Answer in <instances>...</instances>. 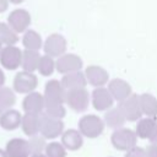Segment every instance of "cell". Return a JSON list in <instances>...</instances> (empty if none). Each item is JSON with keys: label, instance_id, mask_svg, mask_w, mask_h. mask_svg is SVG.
Returning a JSON list of instances; mask_svg holds the SVG:
<instances>
[{"label": "cell", "instance_id": "2", "mask_svg": "<svg viewBox=\"0 0 157 157\" xmlns=\"http://www.w3.org/2000/svg\"><path fill=\"white\" fill-rule=\"evenodd\" d=\"M110 142L115 150L126 152L136 146L137 136L134 130L128 128H120L113 131L110 136Z\"/></svg>", "mask_w": 157, "mask_h": 157}, {"label": "cell", "instance_id": "5", "mask_svg": "<svg viewBox=\"0 0 157 157\" xmlns=\"http://www.w3.org/2000/svg\"><path fill=\"white\" fill-rule=\"evenodd\" d=\"M65 103L70 109L77 113H82L87 110L90 105V93L86 88H75L66 91Z\"/></svg>", "mask_w": 157, "mask_h": 157}, {"label": "cell", "instance_id": "20", "mask_svg": "<svg viewBox=\"0 0 157 157\" xmlns=\"http://www.w3.org/2000/svg\"><path fill=\"white\" fill-rule=\"evenodd\" d=\"M63 87L69 91V90H75V88H85L87 85V80L83 72L81 71H75L70 72L66 75H63L60 80Z\"/></svg>", "mask_w": 157, "mask_h": 157}, {"label": "cell", "instance_id": "37", "mask_svg": "<svg viewBox=\"0 0 157 157\" xmlns=\"http://www.w3.org/2000/svg\"><path fill=\"white\" fill-rule=\"evenodd\" d=\"M25 0H9V2L13 4V5H18V4H22Z\"/></svg>", "mask_w": 157, "mask_h": 157}, {"label": "cell", "instance_id": "16", "mask_svg": "<svg viewBox=\"0 0 157 157\" xmlns=\"http://www.w3.org/2000/svg\"><path fill=\"white\" fill-rule=\"evenodd\" d=\"M7 157H29L31 151L28 146V141L21 137L11 139L5 147Z\"/></svg>", "mask_w": 157, "mask_h": 157}, {"label": "cell", "instance_id": "18", "mask_svg": "<svg viewBox=\"0 0 157 157\" xmlns=\"http://www.w3.org/2000/svg\"><path fill=\"white\" fill-rule=\"evenodd\" d=\"M22 114L16 109H7L0 115V126L4 130L12 131L21 126Z\"/></svg>", "mask_w": 157, "mask_h": 157}, {"label": "cell", "instance_id": "41", "mask_svg": "<svg viewBox=\"0 0 157 157\" xmlns=\"http://www.w3.org/2000/svg\"><path fill=\"white\" fill-rule=\"evenodd\" d=\"M1 49H2V44L0 43V52H1Z\"/></svg>", "mask_w": 157, "mask_h": 157}, {"label": "cell", "instance_id": "28", "mask_svg": "<svg viewBox=\"0 0 157 157\" xmlns=\"http://www.w3.org/2000/svg\"><path fill=\"white\" fill-rule=\"evenodd\" d=\"M39 74L42 76H50L54 70H55V61L52 56L49 55H42L39 59V64H38V69Z\"/></svg>", "mask_w": 157, "mask_h": 157}, {"label": "cell", "instance_id": "22", "mask_svg": "<svg viewBox=\"0 0 157 157\" xmlns=\"http://www.w3.org/2000/svg\"><path fill=\"white\" fill-rule=\"evenodd\" d=\"M140 99V107L142 115H146L147 118H155L157 117V98L151 93H142L139 96Z\"/></svg>", "mask_w": 157, "mask_h": 157}, {"label": "cell", "instance_id": "40", "mask_svg": "<svg viewBox=\"0 0 157 157\" xmlns=\"http://www.w3.org/2000/svg\"><path fill=\"white\" fill-rule=\"evenodd\" d=\"M1 113H4V109H2L1 105H0V115H1Z\"/></svg>", "mask_w": 157, "mask_h": 157}, {"label": "cell", "instance_id": "17", "mask_svg": "<svg viewBox=\"0 0 157 157\" xmlns=\"http://www.w3.org/2000/svg\"><path fill=\"white\" fill-rule=\"evenodd\" d=\"M60 142L66 151H77L83 145V136L76 129H67L63 132Z\"/></svg>", "mask_w": 157, "mask_h": 157}, {"label": "cell", "instance_id": "29", "mask_svg": "<svg viewBox=\"0 0 157 157\" xmlns=\"http://www.w3.org/2000/svg\"><path fill=\"white\" fill-rule=\"evenodd\" d=\"M44 114H47L50 118L54 119H63L66 114V109L64 104H58V103H45L44 105Z\"/></svg>", "mask_w": 157, "mask_h": 157}, {"label": "cell", "instance_id": "14", "mask_svg": "<svg viewBox=\"0 0 157 157\" xmlns=\"http://www.w3.org/2000/svg\"><path fill=\"white\" fill-rule=\"evenodd\" d=\"M108 91L110 92L114 101H118L119 103L125 101L128 97L132 94V90L130 83H128L123 78H113L108 83Z\"/></svg>", "mask_w": 157, "mask_h": 157}, {"label": "cell", "instance_id": "39", "mask_svg": "<svg viewBox=\"0 0 157 157\" xmlns=\"http://www.w3.org/2000/svg\"><path fill=\"white\" fill-rule=\"evenodd\" d=\"M29 157H47L44 153H34V155H31Z\"/></svg>", "mask_w": 157, "mask_h": 157}, {"label": "cell", "instance_id": "35", "mask_svg": "<svg viewBox=\"0 0 157 157\" xmlns=\"http://www.w3.org/2000/svg\"><path fill=\"white\" fill-rule=\"evenodd\" d=\"M151 144H157V124H156V128L153 130V134L151 135V137L148 139Z\"/></svg>", "mask_w": 157, "mask_h": 157}, {"label": "cell", "instance_id": "15", "mask_svg": "<svg viewBox=\"0 0 157 157\" xmlns=\"http://www.w3.org/2000/svg\"><path fill=\"white\" fill-rule=\"evenodd\" d=\"M86 80L90 85L97 87H104V85L109 80V74L105 69L98 65H90L85 70Z\"/></svg>", "mask_w": 157, "mask_h": 157}, {"label": "cell", "instance_id": "7", "mask_svg": "<svg viewBox=\"0 0 157 157\" xmlns=\"http://www.w3.org/2000/svg\"><path fill=\"white\" fill-rule=\"evenodd\" d=\"M6 23L17 34L25 33L31 25V13L25 9H15L9 13Z\"/></svg>", "mask_w": 157, "mask_h": 157}, {"label": "cell", "instance_id": "4", "mask_svg": "<svg viewBox=\"0 0 157 157\" xmlns=\"http://www.w3.org/2000/svg\"><path fill=\"white\" fill-rule=\"evenodd\" d=\"M64 132V123L60 119H54L48 117L47 114H40V128L39 135H42L45 140H54L61 136Z\"/></svg>", "mask_w": 157, "mask_h": 157}, {"label": "cell", "instance_id": "10", "mask_svg": "<svg viewBox=\"0 0 157 157\" xmlns=\"http://www.w3.org/2000/svg\"><path fill=\"white\" fill-rule=\"evenodd\" d=\"M66 47H67V43H66L65 37L59 33H53V34L48 36L43 44L45 55H49L52 58H55V56L59 58V56L64 55Z\"/></svg>", "mask_w": 157, "mask_h": 157}, {"label": "cell", "instance_id": "33", "mask_svg": "<svg viewBox=\"0 0 157 157\" xmlns=\"http://www.w3.org/2000/svg\"><path fill=\"white\" fill-rule=\"evenodd\" d=\"M147 157H157V144H150L146 148Z\"/></svg>", "mask_w": 157, "mask_h": 157}, {"label": "cell", "instance_id": "8", "mask_svg": "<svg viewBox=\"0 0 157 157\" xmlns=\"http://www.w3.org/2000/svg\"><path fill=\"white\" fill-rule=\"evenodd\" d=\"M44 102L64 104L66 99V90L58 80H49L44 87Z\"/></svg>", "mask_w": 157, "mask_h": 157}, {"label": "cell", "instance_id": "34", "mask_svg": "<svg viewBox=\"0 0 157 157\" xmlns=\"http://www.w3.org/2000/svg\"><path fill=\"white\" fill-rule=\"evenodd\" d=\"M9 0H0V13L5 12L9 9Z\"/></svg>", "mask_w": 157, "mask_h": 157}, {"label": "cell", "instance_id": "26", "mask_svg": "<svg viewBox=\"0 0 157 157\" xmlns=\"http://www.w3.org/2000/svg\"><path fill=\"white\" fill-rule=\"evenodd\" d=\"M18 42V34L11 29V27L5 23L0 22V43L2 47H11Z\"/></svg>", "mask_w": 157, "mask_h": 157}, {"label": "cell", "instance_id": "30", "mask_svg": "<svg viewBox=\"0 0 157 157\" xmlns=\"http://www.w3.org/2000/svg\"><path fill=\"white\" fill-rule=\"evenodd\" d=\"M44 155L47 157H66L67 152H66V148L61 145V142L52 141L47 144Z\"/></svg>", "mask_w": 157, "mask_h": 157}, {"label": "cell", "instance_id": "23", "mask_svg": "<svg viewBox=\"0 0 157 157\" xmlns=\"http://www.w3.org/2000/svg\"><path fill=\"white\" fill-rule=\"evenodd\" d=\"M157 120L155 118H141L140 120H137L136 124V129H135V134L137 137L140 139H150L151 135L153 134V130L156 128Z\"/></svg>", "mask_w": 157, "mask_h": 157}, {"label": "cell", "instance_id": "19", "mask_svg": "<svg viewBox=\"0 0 157 157\" xmlns=\"http://www.w3.org/2000/svg\"><path fill=\"white\" fill-rule=\"evenodd\" d=\"M39 128H40V114H27L25 113L22 115L21 121V129L28 137L39 135Z\"/></svg>", "mask_w": 157, "mask_h": 157}, {"label": "cell", "instance_id": "6", "mask_svg": "<svg viewBox=\"0 0 157 157\" xmlns=\"http://www.w3.org/2000/svg\"><path fill=\"white\" fill-rule=\"evenodd\" d=\"M22 50L16 45L2 47L0 52V65L6 70H16L21 66Z\"/></svg>", "mask_w": 157, "mask_h": 157}, {"label": "cell", "instance_id": "12", "mask_svg": "<svg viewBox=\"0 0 157 157\" xmlns=\"http://www.w3.org/2000/svg\"><path fill=\"white\" fill-rule=\"evenodd\" d=\"M91 99H92L93 108L98 112H104V110L107 112L110 108H113L114 99H113L110 92L108 91V88H105V87L94 88L93 92H92Z\"/></svg>", "mask_w": 157, "mask_h": 157}, {"label": "cell", "instance_id": "9", "mask_svg": "<svg viewBox=\"0 0 157 157\" xmlns=\"http://www.w3.org/2000/svg\"><path fill=\"white\" fill-rule=\"evenodd\" d=\"M118 107L121 109L126 121H137L142 117L141 107H140V99L139 96L132 93L130 97H128L125 101L120 102Z\"/></svg>", "mask_w": 157, "mask_h": 157}, {"label": "cell", "instance_id": "24", "mask_svg": "<svg viewBox=\"0 0 157 157\" xmlns=\"http://www.w3.org/2000/svg\"><path fill=\"white\" fill-rule=\"evenodd\" d=\"M22 44H23L25 49H27V50L38 52L42 48V45H43V40H42L40 34L37 31H34V29H27L23 33Z\"/></svg>", "mask_w": 157, "mask_h": 157}, {"label": "cell", "instance_id": "21", "mask_svg": "<svg viewBox=\"0 0 157 157\" xmlns=\"http://www.w3.org/2000/svg\"><path fill=\"white\" fill-rule=\"evenodd\" d=\"M103 121L108 128L117 130V129H120L124 126L126 119H125V117H124V114L119 107H113L105 112Z\"/></svg>", "mask_w": 157, "mask_h": 157}, {"label": "cell", "instance_id": "31", "mask_svg": "<svg viewBox=\"0 0 157 157\" xmlns=\"http://www.w3.org/2000/svg\"><path fill=\"white\" fill-rule=\"evenodd\" d=\"M27 141H28L31 155H34V153H44V150L47 147V142H45V139L42 135L32 136Z\"/></svg>", "mask_w": 157, "mask_h": 157}, {"label": "cell", "instance_id": "36", "mask_svg": "<svg viewBox=\"0 0 157 157\" xmlns=\"http://www.w3.org/2000/svg\"><path fill=\"white\" fill-rule=\"evenodd\" d=\"M5 81H6V77H5V74L2 71V69H0V88L5 86Z\"/></svg>", "mask_w": 157, "mask_h": 157}, {"label": "cell", "instance_id": "1", "mask_svg": "<svg viewBox=\"0 0 157 157\" xmlns=\"http://www.w3.org/2000/svg\"><path fill=\"white\" fill-rule=\"evenodd\" d=\"M104 121L96 114H86L78 120V131L82 136L88 139H96L104 131Z\"/></svg>", "mask_w": 157, "mask_h": 157}, {"label": "cell", "instance_id": "13", "mask_svg": "<svg viewBox=\"0 0 157 157\" xmlns=\"http://www.w3.org/2000/svg\"><path fill=\"white\" fill-rule=\"evenodd\" d=\"M44 96L39 92H31L22 101V109L27 114H42L44 112Z\"/></svg>", "mask_w": 157, "mask_h": 157}, {"label": "cell", "instance_id": "32", "mask_svg": "<svg viewBox=\"0 0 157 157\" xmlns=\"http://www.w3.org/2000/svg\"><path fill=\"white\" fill-rule=\"evenodd\" d=\"M124 157H147L146 148H142V147L135 146V147H132L131 150L126 151Z\"/></svg>", "mask_w": 157, "mask_h": 157}, {"label": "cell", "instance_id": "3", "mask_svg": "<svg viewBox=\"0 0 157 157\" xmlns=\"http://www.w3.org/2000/svg\"><path fill=\"white\" fill-rule=\"evenodd\" d=\"M38 86V78L33 72L27 71H18L12 81V90L16 93L21 94H28L31 92H34V90Z\"/></svg>", "mask_w": 157, "mask_h": 157}, {"label": "cell", "instance_id": "11", "mask_svg": "<svg viewBox=\"0 0 157 157\" xmlns=\"http://www.w3.org/2000/svg\"><path fill=\"white\" fill-rule=\"evenodd\" d=\"M82 65H83L82 59L78 55L69 53L58 58V60L55 61V70L63 75H66L70 72L80 71Z\"/></svg>", "mask_w": 157, "mask_h": 157}, {"label": "cell", "instance_id": "27", "mask_svg": "<svg viewBox=\"0 0 157 157\" xmlns=\"http://www.w3.org/2000/svg\"><path fill=\"white\" fill-rule=\"evenodd\" d=\"M15 103H16L15 91L10 87H6V86L1 87L0 88V105L4 109V112L7 109H11Z\"/></svg>", "mask_w": 157, "mask_h": 157}, {"label": "cell", "instance_id": "38", "mask_svg": "<svg viewBox=\"0 0 157 157\" xmlns=\"http://www.w3.org/2000/svg\"><path fill=\"white\" fill-rule=\"evenodd\" d=\"M0 157H7L6 151H5V150H2V148H0Z\"/></svg>", "mask_w": 157, "mask_h": 157}, {"label": "cell", "instance_id": "25", "mask_svg": "<svg viewBox=\"0 0 157 157\" xmlns=\"http://www.w3.org/2000/svg\"><path fill=\"white\" fill-rule=\"evenodd\" d=\"M39 59H40V55H39L38 52L25 49V50L22 52L21 67L23 69V71H27V72H34V71L38 69Z\"/></svg>", "mask_w": 157, "mask_h": 157}]
</instances>
